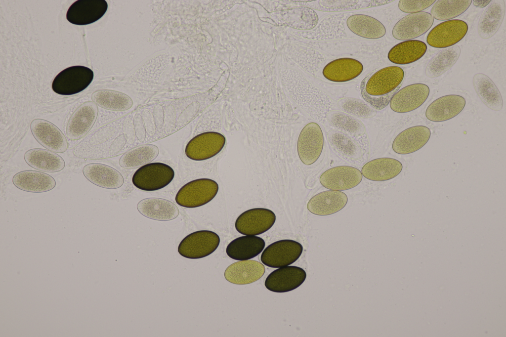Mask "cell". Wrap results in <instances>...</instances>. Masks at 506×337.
I'll list each match as a JSON object with an SVG mask.
<instances>
[{
    "label": "cell",
    "instance_id": "31",
    "mask_svg": "<svg viewBox=\"0 0 506 337\" xmlns=\"http://www.w3.org/2000/svg\"><path fill=\"white\" fill-rule=\"evenodd\" d=\"M426 44L419 40H408L394 46L388 53V58L396 64H408L414 62L425 54Z\"/></svg>",
    "mask_w": 506,
    "mask_h": 337
},
{
    "label": "cell",
    "instance_id": "22",
    "mask_svg": "<svg viewBox=\"0 0 506 337\" xmlns=\"http://www.w3.org/2000/svg\"><path fill=\"white\" fill-rule=\"evenodd\" d=\"M84 177L93 184L106 189L120 188L124 183L121 173L114 168L100 163H90L83 168Z\"/></svg>",
    "mask_w": 506,
    "mask_h": 337
},
{
    "label": "cell",
    "instance_id": "5",
    "mask_svg": "<svg viewBox=\"0 0 506 337\" xmlns=\"http://www.w3.org/2000/svg\"><path fill=\"white\" fill-rule=\"evenodd\" d=\"M220 243V238L215 232L200 230L186 236L180 243L178 252L182 256L198 259L213 253Z\"/></svg>",
    "mask_w": 506,
    "mask_h": 337
},
{
    "label": "cell",
    "instance_id": "2",
    "mask_svg": "<svg viewBox=\"0 0 506 337\" xmlns=\"http://www.w3.org/2000/svg\"><path fill=\"white\" fill-rule=\"evenodd\" d=\"M218 191V185L209 178L197 179L186 183L175 196L177 204L181 207L194 208L203 206L211 201Z\"/></svg>",
    "mask_w": 506,
    "mask_h": 337
},
{
    "label": "cell",
    "instance_id": "8",
    "mask_svg": "<svg viewBox=\"0 0 506 337\" xmlns=\"http://www.w3.org/2000/svg\"><path fill=\"white\" fill-rule=\"evenodd\" d=\"M225 142V137L219 132H203L189 141L185 148V154L193 160H207L219 153L224 146Z\"/></svg>",
    "mask_w": 506,
    "mask_h": 337
},
{
    "label": "cell",
    "instance_id": "6",
    "mask_svg": "<svg viewBox=\"0 0 506 337\" xmlns=\"http://www.w3.org/2000/svg\"><path fill=\"white\" fill-rule=\"evenodd\" d=\"M302 251L303 247L299 243L289 239L281 240L268 246L262 252L260 259L268 267L280 268L296 261Z\"/></svg>",
    "mask_w": 506,
    "mask_h": 337
},
{
    "label": "cell",
    "instance_id": "14",
    "mask_svg": "<svg viewBox=\"0 0 506 337\" xmlns=\"http://www.w3.org/2000/svg\"><path fill=\"white\" fill-rule=\"evenodd\" d=\"M434 18L427 12L408 14L400 19L392 30V35L398 40L408 41L426 33L432 26Z\"/></svg>",
    "mask_w": 506,
    "mask_h": 337
},
{
    "label": "cell",
    "instance_id": "11",
    "mask_svg": "<svg viewBox=\"0 0 506 337\" xmlns=\"http://www.w3.org/2000/svg\"><path fill=\"white\" fill-rule=\"evenodd\" d=\"M468 26L462 20H450L439 24L428 33L426 41L431 46L446 48L462 40L467 32Z\"/></svg>",
    "mask_w": 506,
    "mask_h": 337
},
{
    "label": "cell",
    "instance_id": "15",
    "mask_svg": "<svg viewBox=\"0 0 506 337\" xmlns=\"http://www.w3.org/2000/svg\"><path fill=\"white\" fill-rule=\"evenodd\" d=\"M306 273L302 268L295 266L280 267L272 272L266 278L265 286L269 291L286 293L299 287L305 281Z\"/></svg>",
    "mask_w": 506,
    "mask_h": 337
},
{
    "label": "cell",
    "instance_id": "27",
    "mask_svg": "<svg viewBox=\"0 0 506 337\" xmlns=\"http://www.w3.org/2000/svg\"><path fill=\"white\" fill-rule=\"evenodd\" d=\"M504 0H491L483 11L478 25L480 38L488 39L493 37L500 28L505 14Z\"/></svg>",
    "mask_w": 506,
    "mask_h": 337
},
{
    "label": "cell",
    "instance_id": "38",
    "mask_svg": "<svg viewBox=\"0 0 506 337\" xmlns=\"http://www.w3.org/2000/svg\"><path fill=\"white\" fill-rule=\"evenodd\" d=\"M491 0H473V4L474 5H475L476 7H479V8H483V7L486 6L487 5H488L489 4V3L491 2Z\"/></svg>",
    "mask_w": 506,
    "mask_h": 337
},
{
    "label": "cell",
    "instance_id": "30",
    "mask_svg": "<svg viewBox=\"0 0 506 337\" xmlns=\"http://www.w3.org/2000/svg\"><path fill=\"white\" fill-rule=\"evenodd\" d=\"M474 89L482 102L489 108L500 111L503 106L501 93L493 81L487 75L477 73L473 78Z\"/></svg>",
    "mask_w": 506,
    "mask_h": 337
},
{
    "label": "cell",
    "instance_id": "28",
    "mask_svg": "<svg viewBox=\"0 0 506 337\" xmlns=\"http://www.w3.org/2000/svg\"><path fill=\"white\" fill-rule=\"evenodd\" d=\"M26 163L31 167L41 171L56 172L63 169L65 163L56 153L42 148H33L24 155Z\"/></svg>",
    "mask_w": 506,
    "mask_h": 337
},
{
    "label": "cell",
    "instance_id": "25",
    "mask_svg": "<svg viewBox=\"0 0 506 337\" xmlns=\"http://www.w3.org/2000/svg\"><path fill=\"white\" fill-rule=\"evenodd\" d=\"M137 209L143 216L159 221L175 219L179 212L178 208L173 203L159 198L143 199L138 203Z\"/></svg>",
    "mask_w": 506,
    "mask_h": 337
},
{
    "label": "cell",
    "instance_id": "18",
    "mask_svg": "<svg viewBox=\"0 0 506 337\" xmlns=\"http://www.w3.org/2000/svg\"><path fill=\"white\" fill-rule=\"evenodd\" d=\"M466 101L459 95H447L437 98L427 107L426 117L430 121L441 122L450 120L464 109Z\"/></svg>",
    "mask_w": 506,
    "mask_h": 337
},
{
    "label": "cell",
    "instance_id": "12",
    "mask_svg": "<svg viewBox=\"0 0 506 337\" xmlns=\"http://www.w3.org/2000/svg\"><path fill=\"white\" fill-rule=\"evenodd\" d=\"M96 104L87 101L81 105L70 117L66 133L71 140H77L85 136L94 125L98 115Z\"/></svg>",
    "mask_w": 506,
    "mask_h": 337
},
{
    "label": "cell",
    "instance_id": "10",
    "mask_svg": "<svg viewBox=\"0 0 506 337\" xmlns=\"http://www.w3.org/2000/svg\"><path fill=\"white\" fill-rule=\"evenodd\" d=\"M30 129L35 139L47 150L58 153L67 151L68 144L66 136L52 123L44 119H36L31 122Z\"/></svg>",
    "mask_w": 506,
    "mask_h": 337
},
{
    "label": "cell",
    "instance_id": "3",
    "mask_svg": "<svg viewBox=\"0 0 506 337\" xmlns=\"http://www.w3.org/2000/svg\"><path fill=\"white\" fill-rule=\"evenodd\" d=\"M93 72L83 66H74L62 70L54 78L52 89L56 93L71 95L79 93L91 84Z\"/></svg>",
    "mask_w": 506,
    "mask_h": 337
},
{
    "label": "cell",
    "instance_id": "24",
    "mask_svg": "<svg viewBox=\"0 0 506 337\" xmlns=\"http://www.w3.org/2000/svg\"><path fill=\"white\" fill-rule=\"evenodd\" d=\"M363 66L358 60L351 58H340L327 64L323 70V75L328 80L334 82L351 81L362 72Z\"/></svg>",
    "mask_w": 506,
    "mask_h": 337
},
{
    "label": "cell",
    "instance_id": "36",
    "mask_svg": "<svg viewBox=\"0 0 506 337\" xmlns=\"http://www.w3.org/2000/svg\"><path fill=\"white\" fill-rule=\"evenodd\" d=\"M472 1L471 0H437L432 7L431 15L438 20L451 19L465 11Z\"/></svg>",
    "mask_w": 506,
    "mask_h": 337
},
{
    "label": "cell",
    "instance_id": "1",
    "mask_svg": "<svg viewBox=\"0 0 506 337\" xmlns=\"http://www.w3.org/2000/svg\"><path fill=\"white\" fill-rule=\"evenodd\" d=\"M404 76V71L399 67L383 68L362 81L361 94L374 108L381 110L388 104L400 87Z\"/></svg>",
    "mask_w": 506,
    "mask_h": 337
},
{
    "label": "cell",
    "instance_id": "32",
    "mask_svg": "<svg viewBox=\"0 0 506 337\" xmlns=\"http://www.w3.org/2000/svg\"><path fill=\"white\" fill-rule=\"evenodd\" d=\"M346 24L353 33L366 39H380L386 33L385 28L380 21L367 15H351L347 19Z\"/></svg>",
    "mask_w": 506,
    "mask_h": 337
},
{
    "label": "cell",
    "instance_id": "4",
    "mask_svg": "<svg viewBox=\"0 0 506 337\" xmlns=\"http://www.w3.org/2000/svg\"><path fill=\"white\" fill-rule=\"evenodd\" d=\"M174 176L173 169L162 163H152L139 168L134 172L132 182L138 189L152 191L167 186Z\"/></svg>",
    "mask_w": 506,
    "mask_h": 337
},
{
    "label": "cell",
    "instance_id": "13",
    "mask_svg": "<svg viewBox=\"0 0 506 337\" xmlns=\"http://www.w3.org/2000/svg\"><path fill=\"white\" fill-rule=\"evenodd\" d=\"M429 94V88L424 84L408 85L394 94L390 101V108L397 113L411 112L420 107Z\"/></svg>",
    "mask_w": 506,
    "mask_h": 337
},
{
    "label": "cell",
    "instance_id": "20",
    "mask_svg": "<svg viewBox=\"0 0 506 337\" xmlns=\"http://www.w3.org/2000/svg\"><path fill=\"white\" fill-rule=\"evenodd\" d=\"M347 201V196L344 193L330 190L320 192L311 198L307 208L314 214L328 215L342 210Z\"/></svg>",
    "mask_w": 506,
    "mask_h": 337
},
{
    "label": "cell",
    "instance_id": "19",
    "mask_svg": "<svg viewBox=\"0 0 506 337\" xmlns=\"http://www.w3.org/2000/svg\"><path fill=\"white\" fill-rule=\"evenodd\" d=\"M430 135V130L427 126H416L409 127L395 137L392 143V149L399 154L414 153L427 143Z\"/></svg>",
    "mask_w": 506,
    "mask_h": 337
},
{
    "label": "cell",
    "instance_id": "37",
    "mask_svg": "<svg viewBox=\"0 0 506 337\" xmlns=\"http://www.w3.org/2000/svg\"><path fill=\"white\" fill-rule=\"evenodd\" d=\"M435 2V0H401L399 1L398 7L403 12L412 14L419 12L429 7Z\"/></svg>",
    "mask_w": 506,
    "mask_h": 337
},
{
    "label": "cell",
    "instance_id": "33",
    "mask_svg": "<svg viewBox=\"0 0 506 337\" xmlns=\"http://www.w3.org/2000/svg\"><path fill=\"white\" fill-rule=\"evenodd\" d=\"M461 54L458 45H454L441 50L429 62L425 68L426 75L436 78L449 70L457 62Z\"/></svg>",
    "mask_w": 506,
    "mask_h": 337
},
{
    "label": "cell",
    "instance_id": "29",
    "mask_svg": "<svg viewBox=\"0 0 506 337\" xmlns=\"http://www.w3.org/2000/svg\"><path fill=\"white\" fill-rule=\"evenodd\" d=\"M264 240L256 236L246 235L235 239L227 246L226 253L237 260L252 259L258 255L265 247Z\"/></svg>",
    "mask_w": 506,
    "mask_h": 337
},
{
    "label": "cell",
    "instance_id": "17",
    "mask_svg": "<svg viewBox=\"0 0 506 337\" xmlns=\"http://www.w3.org/2000/svg\"><path fill=\"white\" fill-rule=\"evenodd\" d=\"M107 8L105 0H78L68 8L66 18L72 24L86 25L100 19Z\"/></svg>",
    "mask_w": 506,
    "mask_h": 337
},
{
    "label": "cell",
    "instance_id": "34",
    "mask_svg": "<svg viewBox=\"0 0 506 337\" xmlns=\"http://www.w3.org/2000/svg\"><path fill=\"white\" fill-rule=\"evenodd\" d=\"M91 99L101 108L112 111H125L133 104L132 99L126 94L112 90L103 89L94 92Z\"/></svg>",
    "mask_w": 506,
    "mask_h": 337
},
{
    "label": "cell",
    "instance_id": "21",
    "mask_svg": "<svg viewBox=\"0 0 506 337\" xmlns=\"http://www.w3.org/2000/svg\"><path fill=\"white\" fill-rule=\"evenodd\" d=\"M265 271L264 266L254 260H240L229 265L224 272L228 282L237 285L252 283L261 278Z\"/></svg>",
    "mask_w": 506,
    "mask_h": 337
},
{
    "label": "cell",
    "instance_id": "23",
    "mask_svg": "<svg viewBox=\"0 0 506 337\" xmlns=\"http://www.w3.org/2000/svg\"><path fill=\"white\" fill-rule=\"evenodd\" d=\"M14 185L21 190L35 193L46 192L53 189L56 181L50 175L41 171L23 170L12 178Z\"/></svg>",
    "mask_w": 506,
    "mask_h": 337
},
{
    "label": "cell",
    "instance_id": "16",
    "mask_svg": "<svg viewBox=\"0 0 506 337\" xmlns=\"http://www.w3.org/2000/svg\"><path fill=\"white\" fill-rule=\"evenodd\" d=\"M362 179V174L358 169L351 166H340L324 172L320 177V182L328 189L341 191L356 187Z\"/></svg>",
    "mask_w": 506,
    "mask_h": 337
},
{
    "label": "cell",
    "instance_id": "35",
    "mask_svg": "<svg viewBox=\"0 0 506 337\" xmlns=\"http://www.w3.org/2000/svg\"><path fill=\"white\" fill-rule=\"evenodd\" d=\"M159 152L158 148L154 145L138 147L124 154L120 159L119 164L123 168H135L153 161Z\"/></svg>",
    "mask_w": 506,
    "mask_h": 337
},
{
    "label": "cell",
    "instance_id": "7",
    "mask_svg": "<svg viewBox=\"0 0 506 337\" xmlns=\"http://www.w3.org/2000/svg\"><path fill=\"white\" fill-rule=\"evenodd\" d=\"M276 220V215L270 210L254 208L242 213L237 218L235 227L244 235L256 236L270 229Z\"/></svg>",
    "mask_w": 506,
    "mask_h": 337
},
{
    "label": "cell",
    "instance_id": "9",
    "mask_svg": "<svg viewBox=\"0 0 506 337\" xmlns=\"http://www.w3.org/2000/svg\"><path fill=\"white\" fill-rule=\"evenodd\" d=\"M324 137L320 126L316 123L307 124L301 130L297 140V149L301 162L306 165L314 163L323 148Z\"/></svg>",
    "mask_w": 506,
    "mask_h": 337
},
{
    "label": "cell",
    "instance_id": "26",
    "mask_svg": "<svg viewBox=\"0 0 506 337\" xmlns=\"http://www.w3.org/2000/svg\"><path fill=\"white\" fill-rule=\"evenodd\" d=\"M402 164L391 158H380L371 160L363 167L362 174L369 180L376 181L391 179L402 171Z\"/></svg>",
    "mask_w": 506,
    "mask_h": 337
}]
</instances>
